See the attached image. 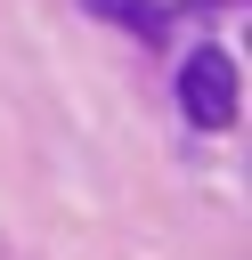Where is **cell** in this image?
Here are the masks:
<instances>
[{
	"label": "cell",
	"instance_id": "cell-1",
	"mask_svg": "<svg viewBox=\"0 0 252 260\" xmlns=\"http://www.w3.org/2000/svg\"><path fill=\"white\" fill-rule=\"evenodd\" d=\"M179 114L195 122V130H228L236 122V57L228 49H187V65H179Z\"/></svg>",
	"mask_w": 252,
	"mask_h": 260
},
{
	"label": "cell",
	"instance_id": "cell-2",
	"mask_svg": "<svg viewBox=\"0 0 252 260\" xmlns=\"http://www.w3.org/2000/svg\"><path fill=\"white\" fill-rule=\"evenodd\" d=\"M81 8L106 16V24H122V32H138V41H163L171 16H179V8H163V0H81Z\"/></svg>",
	"mask_w": 252,
	"mask_h": 260
}]
</instances>
